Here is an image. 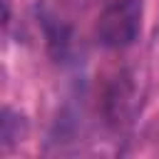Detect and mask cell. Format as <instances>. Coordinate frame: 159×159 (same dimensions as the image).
<instances>
[{
    "label": "cell",
    "mask_w": 159,
    "mask_h": 159,
    "mask_svg": "<svg viewBox=\"0 0 159 159\" xmlns=\"http://www.w3.org/2000/svg\"><path fill=\"white\" fill-rule=\"evenodd\" d=\"M134 84L132 77H127L124 72L119 77H114V82L107 87L104 92V117L112 124H122L129 119V114L134 112Z\"/></svg>",
    "instance_id": "obj_2"
},
{
    "label": "cell",
    "mask_w": 159,
    "mask_h": 159,
    "mask_svg": "<svg viewBox=\"0 0 159 159\" xmlns=\"http://www.w3.org/2000/svg\"><path fill=\"white\" fill-rule=\"evenodd\" d=\"M15 139H20V114L12 109H5V114H2V144L10 147Z\"/></svg>",
    "instance_id": "obj_3"
},
{
    "label": "cell",
    "mask_w": 159,
    "mask_h": 159,
    "mask_svg": "<svg viewBox=\"0 0 159 159\" xmlns=\"http://www.w3.org/2000/svg\"><path fill=\"white\" fill-rule=\"evenodd\" d=\"M144 0H109L94 22V40L107 50H124L142 35Z\"/></svg>",
    "instance_id": "obj_1"
}]
</instances>
